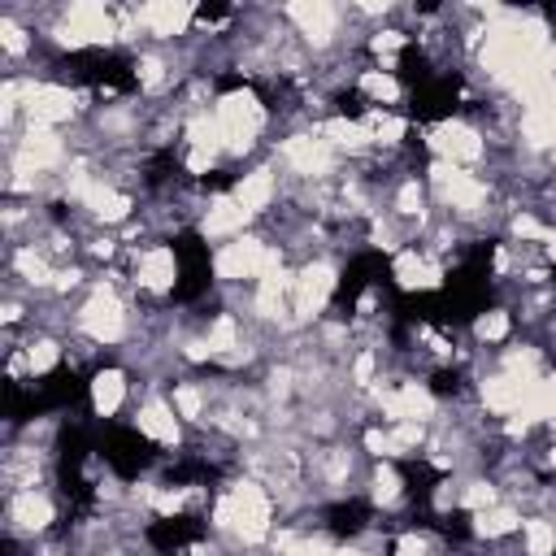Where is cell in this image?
<instances>
[{"instance_id":"obj_16","label":"cell","mask_w":556,"mask_h":556,"mask_svg":"<svg viewBox=\"0 0 556 556\" xmlns=\"http://www.w3.org/2000/svg\"><path fill=\"white\" fill-rule=\"evenodd\" d=\"M356 96L369 104V109H400L404 104V96H408V87H404V78L395 74V70H378V65H365V70H356Z\"/></svg>"},{"instance_id":"obj_9","label":"cell","mask_w":556,"mask_h":556,"mask_svg":"<svg viewBox=\"0 0 556 556\" xmlns=\"http://www.w3.org/2000/svg\"><path fill=\"white\" fill-rule=\"evenodd\" d=\"M200 9L187 0H156V4H135V22L143 30L148 43L156 48H174L178 39H187L195 30Z\"/></svg>"},{"instance_id":"obj_8","label":"cell","mask_w":556,"mask_h":556,"mask_svg":"<svg viewBox=\"0 0 556 556\" xmlns=\"http://www.w3.org/2000/svg\"><path fill=\"white\" fill-rule=\"evenodd\" d=\"M126 261H130V287L143 291V295H152V300L169 295L178 287V278H182L178 248L169 239H152L143 248L135 243V248H126Z\"/></svg>"},{"instance_id":"obj_1","label":"cell","mask_w":556,"mask_h":556,"mask_svg":"<svg viewBox=\"0 0 556 556\" xmlns=\"http://www.w3.org/2000/svg\"><path fill=\"white\" fill-rule=\"evenodd\" d=\"M126 282H130V274H117V269L109 278H91L87 282V295L78 300V308L70 317L78 339H87L91 348H122V343H130L135 321H130Z\"/></svg>"},{"instance_id":"obj_7","label":"cell","mask_w":556,"mask_h":556,"mask_svg":"<svg viewBox=\"0 0 556 556\" xmlns=\"http://www.w3.org/2000/svg\"><path fill=\"white\" fill-rule=\"evenodd\" d=\"M56 530V500L48 486H30V491H9L4 495V539L13 543H39Z\"/></svg>"},{"instance_id":"obj_19","label":"cell","mask_w":556,"mask_h":556,"mask_svg":"<svg viewBox=\"0 0 556 556\" xmlns=\"http://www.w3.org/2000/svg\"><path fill=\"white\" fill-rule=\"evenodd\" d=\"M513 321H517V313H513L508 304H491V308L473 313V321H469V339H473L478 348L508 343V339H513Z\"/></svg>"},{"instance_id":"obj_12","label":"cell","mask_w":556,"mask_h":556,"mask_svg":"<svg viewBox=\"0 0 556 556\" xmlns=\"http://www.w3.org/2000/svg\"><path fill=\"white\" fill-rule=\"evenodd\" d=\"M243 213H252V222H265V213L278 204L282 195V174L274 165H248L230 187H226Z\"/></svg>"},{"instance_id":"obj_18","label":"cell","mask_w":556,"mask_h":556,"mask_svg":"<svg viewBox=\"0 0 556 556\" xmlns=\"http://www.w3.org/2000/svg\"><path fill=\"white\" fill-rule=\"evenodd\" d=\"M17 348H22V356H26L30 382H35V378H48L52 369L65 365V339L52 334V330H35V334H30L26 343H17Z\"/></svg>"},{"instance_id":"obj_5","label":"cell","mask_w":556,"mask_h":556,"mask_svg":"<svg viewBox=\"0 0 556 556\" xmlns=\"http://www.w3.org/2000/svg\"><path fill=\"white\" fill-rule=\"evenodd\" d=\"M282 22L291 26V35L300 39L304 52L313 56H326L343 43V22H348V9L343 4H330V0H295V4H278Z\"/></svg>"},{"instance_id":"obj_15","label":"cell","mask_w":556,"mask_h":556,"mask_svg":"<svg viewBox=\"0 0 556 556\" xmlns=\"http://www.w3.org/2000/svg\"><path fill=\"white\" fill-rule=\"evenodd\" d=\"M169 404H174V413L182 417V426H208V417H213V400H217V387H208V382H195V378H178V382H169Z\"/></svg>"},{"instance_id":"obj_11","label":"cell","mask_w":556,"mask_h":556,"mask_svg":"<svg viewBox=\"0 0 556 556\" xmlns=\"http://www.w3.org/2000/svg\"><path fill=\"white\" fill-rule=\"evenodd\" d=\"M195 230H200L204 243H217V248H222V243H230V239H239V235L252 230V213H243L230 191H213V195L200 204Z\"/></svg>"},{"instance_id":"obj_20","label":"cell","mask_w":556,"mask_h":556,"mask_svg":"<svg viewBox=\"0 0 556 556\" xmlns=\"http://www.w3.org/2000/svg\"><path fill=\"white\" fill-rule=\"evenodd\" d=\"M517 539H521V556H556V521L547 513H526Z\"/></svg>"},{"instance_id":"obj_10","label":"cell","mask_w":556,"mask_h":556,"mask_svg":"<svg viewBox=\"0 0 556 556\" xmlns=\"http://www.w3.org/2000/svg\"><path fill=\"white\" fill-rule=\"evenodd\" d=\"M130 426H135L139 439H148V443H156V447H182V417L174 413L169 395L156 391V387L143 391V400H139L135 413H130Z\"/></svg>"},{"instance_id":"obj_13","label":"cell","mask_w":556,"mask_h":556,"mask_svg":"<svg viewBox=\"0 0 556 556\" xmlns=\"http://www.w3.org/2000/svg\"><path fill=\"white\" fill-rule=\"evenodd\" d=\"M126 395H130V374L126 365H100L87 382V408L91 417L100 421H113L122 408H126Z\"/></svg>"},{"instance_id":"obj_14","label":"cell","mask_w":556,"mask_h":556,"mask_svg":"<svg viewBox=\"0 0 556 556\" xmlns=\"http://www.w3.org/2000/svg\"><path fill=\"white\" fill-rule=\"evenodd\" d=\"M365 500H369L378 513H395V508L408 500V482H404V473H400V460H369Z\"/></svg>"},{"instance_id":"obj_17","label":"cell","mask_w":556,"mask_h":556,"mask_svg":"<svg viewBox=\"0 0 556 556\" xmlns=\"http://www.w3.org/2000/svg\"><path fill=\"white\" fill-rule=\"evenodd\" d=\"M521 517L526 513L513 500H500V504H491V508L469 517V534H473V543H504V539H513L521 530Z\"/></svg>"},{"instance_id":"obj_3","label":"cell","mask_w":556,"mask_h":556,"mask_svg":"<svg viewBox=\"0 0 556 556\" xmlns=\"http://www.w3.org/2000/svg\"><path fill=\"white\" fill-rule=\"evenodd\" d=\"M274 152V169H282V182L291 187H317V182H334L339 174V152L313 130V126H300V130H287L282 139L269 143Z\"/></svg>"},{"instance_id":"obj_2","label":"cell","mask_w":556,"mask_h":556,"mask_svg":"<svg viewBox=\"0 0 556 556\" xmlns=\"http://www.w3.org/2000/svg\"><path fill=\"white\" fill-rule=\"evenodd\" d=\"M213 117H217V130H222V152L226 161H243L252 156L261 143H265V130H269V117L274 109L261 100L256 87H230L213 100Z\"/></svg>"},{"instance_id":"obj_4","label":"cell","mask_w":556,"mask_h":556,"mask_svg":"<svg viewBox=\"0 0 556 556\" xmlns=\"http://www.w3.org/2000/svg\"><path fill=\"white\" fill-rule=\"evenodd\" d=\"M339 261L330 252L304 256L295 265V282H291V326L295 330H313L317 321H326V308L339 291Z\"/></svg>"},{"instance_id":"obj_6","label":"cell","mask_w":556,"mask_h":556,"mask_svg":"<svg viewBox=\"0 0 556 556\" xmlns=\"http://www.w3.org/2000/svg\"><path fill=\"white\" fill-rule=\"evenodd\" d=\"M426 152H430V161L478 169L491 156V135L473 117H439L434 126H426Z\"/></svg>"}]
</instances>
